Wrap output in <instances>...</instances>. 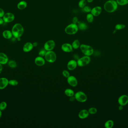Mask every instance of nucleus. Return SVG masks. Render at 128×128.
<instances>
[{"mask_svg":"<svg viewBox=\"0 0 128 128\" xmlns=\"http://www.w3.org/2000/svg\"><path fill=\"white\" fill-rule=\"evenodd\" d=\"M12 32L13 36L15 38H21L24 32L23 26L21 24L17 23L14 25L12 28Z\"/></svg>","mask_w":128,"mask_h":128,"instance_id":"nucleus-1","label":"nucleus"},{"mask_svg":"<svg viewBox=\"0 0 128 128\" xmlns=\"http://www.w3.org/2000/svg\"><path fill=\"white\" fill-rule=\"evenodd\" d=\"M104 8L106 11L111 13L115 11L118 8V4L114 0H109L106 2Z\"/></svg>","mask_w":128,"mask_h":128,"instance_id":"nucleus-2","label":"nucleus"},{"mask_svg":"<svg viewBox=\"0 0 128 128\" xmlns=\"http://www.w3.org/2000/svg\"><path fill=\"white\" fill-rule=\"evenodd\" d=\"M80 50L85 56H90L94 53V50L91 46L86 44H81L80 46Z\"/></svg>","mask_w":128,"mask_h":128,"instance_id":"nucleus-3","label":"nucleus"},{"mask_svg":"<svg viewBox=\"0 0 128 128\" xmlns=\"http://www.w3.org/2000/svg\"><path fill=\"white\" fill-rule=\"evenodd\" d=\"M78 29L77 25L73 23L66 27L65 29V32L69 35H74L77 32Z\"/></svg>","mask_w":128,"mask_h":128,"instance_id":"nucleus-4","label":"nucleus"},{"mask_svg":"<svg viewBox=\"0 0 128 128\" xmlns=\"http://www.w3.org/2000/svg\"><path fill=\"white\" fill-rule=\"evenodd\" d=\"M44 57L45 60L49 63H54L56 60V53L52 50L47 51Z\"/></svg>","mask_w":128,"mask_h":128,"instance_id":"nucleus-5","label":"nucleus"},{"mask_svg":"<svg viewBox=\"0 0 128 128\" xmlns=\"http://www.w3.org/2000/svg\"><path fill=\"white\" fill-rule=\"evenodd\" d=\"M91 58L89 56H84L79 58L77 60L78 66L80 67H83L86 66L90 63Z\"/></svg>","mask_w":128,"mask_h":128,"instance_id":"nucleus-6","label":"nucleus"},{"mask_svg":"<svg viewBox=\"0 0 128 128\" xmlns=\"http://www.w3.org/2000/svg\"><path fill=\"white\" fill-rule=\"evenodd\" d=\"M74 96L75 100L81 103L85 102L87 100V95L84 92L81 91L77 92L75 94Z\"/></svg>","mask_w":128,"mask_h":128,"instance_id":"nucleus-7","label":"nucleus"},{"mask_svg":"<svg viewBox=\"0 0 128 128\" xmlns=\"http://www.w3.org/2000/svg\"><path fill=\"white\" fill-rule=\"evenodd\" d=\"M2 18L5 23H11L15 19V15L11 12H7L5 14Z\"/></svg>","mask_w":128,"mask_h":128,"instance_id":"nucleus-8","label":"nucleus"},{"mask_svg":"<svg viewBox=\"0 0 128 128\" xmlns=\"http://www.w3.org/2000/svg\"><path fill=\"white\" fill-rule=\"evenodd\" d=\"M55 47V42L53 40L48 41L45 42L44 45V49L46 51L53 50Z\"/></svg>","mask_w":128,"mask_h":128,"instance_id":"nucleus-9","label":"nucleus"},{"mask_svg":"<svg viewBox=\"0 0 128 128\" xmlns=\"http://www.w3.org/2000/svg\"><path fill=\"white\" fill-rule=\"evenodd\" d=\"M77 66V62L75 59L69 60L67 64V68L70 71H73L75 70Z\"/></svg>","mask_w":128,"mask_h":128,"instance_id":"nucleus-10","label":"nucleus"},{"mask_svg":"<svg viewBox=\"0 0 128 128\" xmlns=\"http://www.w3.org/2000/svg\"><path fill=\"white\" fill-rule=\"evenodd\" d=\"M67 82L70 86L74 87H76L78 83L76 77L73 75H70L68 78H67Z\"/></svg>","mask_w":128,"mask_h":128,"instance_id":"nucleus-11","label":"nucleus"},{"mask_svg":"<svg viewBox=\"0 0 128 128\" xmlns=\"http://www.w3.org/2000/svg\"><path fill=\"white\" fill-rule=\"evenodd\" d=\"M118 102L119 105L122 106L127 105L128 103V96L125 95L121 96L118 99Z\"/></svg>","mask_w":128,"mask_h":128,"instance_id":"nucleus-12","label":"nucleus"},{"mask_svg":"<svg viewBox=\"0 0 128 128\" xmlns=\"http://www.w3.org/2000/svg\"><path fill=\"white\" fill-rule=\"evenodd\" d=\"M61 49L63 52L66 53H69L72 52L73 49L72 44L68 43L63 44L61 45Z\"/></svg>","mask_w":128,"mask_h":128,"instance_id":"nucleus-13","label":"nucleus"},{"mask_svg":"<svg viewBox=\"0 0 128 128\" xmlns=\"http://www.w3.org/2000/svg\"><path fill=\"white\" fill-rule=\"evenodd\" d=\"M35 63L36 65L41 67L44 65L45 63V60L43 57L41 56L36 57L35 59Z\"/></svg>","mask_w":128,"mask_h":128,"instance_id":"nucleus-14","label":"nucleus"},{"mask_svg":"<svg viewBox=\"0 0 128 128\" xmlns=\"http://www.w3.org/2000/svg\"><path fill=\"white\" fill-rule=\"evenodd\" d=\"M9 85V80L5 77L0 78V90H4Z\"/></svg>","mask_w":128,"mask_h":128,"instance_id":"nucleus-15","label":"nucleus"},{"mask_svg":"<svg viewBox=\"0 0 128 128\" xmlns=\"http://www.w3.org/2000/svg\"><path fill=\"white\" fill-rule=\"evenodd\" d=\"M8 62V57L5 53H0V64L2 65H5Z\"/></svg>","mask_w":128,"mask_h":128,"instance_id":"nucleus-16","label":"nucleus"},{"mask_svg":"<svg viewBox=\"0 0 128 128\" xmlns=\"http://www.w3.org/2000/svg\"><path fill=\"white\" fill-rule=\"evenodd\" d=\"M102 9L101 7L97 6L95 7L91 10V13L92 15L95 17L99 16L102 12Z\"/></svg>","mask_w":128,"mask_h":128,"instance_id":"nucleus-17","label":"nucleus"},{"mask_svg":"<svg viewBox=\"0 0 128 128\" xmlns=\"http://www.w3.org/2000/svg\"><path fill=\"white\" fill-rule=\"evenodd\" d=\"M89 114L88 110L83 109L79 112L78 113V117L81 119H85L89 117Z\"/></svg>","mask_w":128,"mask_h":128,"instance_id":"nucleus-18","label":"nucleus"},{"mask_svg":"<svg viewBox=\"0 0 128 128\" xmlns=\"http://www.w3.org/2000/svg\"><path fill=\"white\" fill-rule=\"evenodd\" d=\"M33 48V44L30 42H27L25 44L23 47V51L25 52H30Z\"/></svg>","mask_w":128,"mask_h":128,"instance_id":"nucleus-19","label":"nucleus"},{"mask_svg":"<svg viewBox=\"0 0 128 128\" xmlns=\"http://www.w3.org/2000/svg\"><path fill=\"white\" fill-rule=\"evenodd\" d=\"M2 36L6 39H10L13 36L12 31L8 30H4L2 32Z\"/></svg>","mask_w":128,"mask_h":128,"instance_id":"nucleus-20","label":"nucleus"},{"mask_svg":"<svg viewBox=\"0 0 128 128\" xmlns=\"http://www.w3.org/2000/svg\"><path fill=\"white\" fill-rule=\"evenodd\" d=\"M27 7V3L25 1H20L17 4V7L19 10H23Z\"/></svg>","mask_w":128,"mask_h":128,"instance_id":"nucleus-21","label":"nucleus"},{"mask_svg":"<svg viewBox=\"0 0 128 128\" xmlns=\"http://www.w3.org/2000/svg\"><path fill=\"white\" fill-rule=\"evenodd\" d=\"M64 94L66 96L71 97L74 96L75 93L74 90L70 88H67L64 91Z\"/></svg>","mask_w":128,"mask_h":128,"instance_id":"nucleus-22","label":"nucleus"},{"mask_svg":"<svg viewBox=\"0 0 128 128\" xmlns=\"http://www.w3.org/2000/svg\"><path fill=\"white\" fill-rule=\"evenodd\" d=\"M78 29L81 30H85L87 29L88 26L84 22H78Z\"/></svg>","mask_w":128,"mask_h":128,"instance_id":"nucleus-23","label":"nucleus"},{"mask_svg":"<svg viewBox=\"0 0 128 128\" xmlns=\"http://www.w3.org/2000/svg\"><path fill=\"white\" fill-rule=\"evenodd\" d=\"M80 42L78 40H75L73 42L72 44V47L74 49H77L80 47Z\"/></svg>","mask_w":128,"mask_h":128,"instance_id":"nucleus-24","label":"nucleus"},{"mask_svg":"<svg viewBox=\"0 0 128 128\" xmlns=\"http://www.w3.org/2000/svg\"><path fill=\"white\" fill-rule=\"evenodd\" d=\"M114 125V122L112 120L107 121L105 124V127L106 128H112Z\"/></svg>","mask_w":128,"mask_h":128,"instance_id":"nucleus-25","label":"nucleus"},{"mask_svg":"<svg viewBox=\"0 0 128 128\" xmlns=\"http://www.w3.org/2000/svg\"><path fill=\"white\" fill-rule=\"evenodd\" d=\"M8 63L9 67L12 68H15L17 67V64L14 60H10Z\"/></svg>","mask_w":128,"mask_h":128,"instance_id":"nucleus-26","label":"nucleus"},{"mask_svg":"<svg viewBox=\"0 0 128 128\" xmlns=\"http://www.w3.org/2000/svg\"><path fill=\"white\" fill-rule=\"evenodd\" d=\"M116 2L118 5L121 6H123L128 4V0H117Z\"/></svg>","mask_w":128,"mask_h":128,"instance_id":"nucleus-27","label":"nucleus"},{"mask_svg":"<svg viewBox=\"0 0 128 128\" xmlns=\"http://www.w3.org/2000/svg\"><path fill=\"white\" fill-rule=\"evenodd\" d=\"M7 106V104L6 102L3 101L0 103V110L3 111L6 109Z\"/></svg>","mask_w":128,"mask_h":128,"instance_id":"nucleus-28","label":"nucleus"},{"mask_svg":"<svg viewBox=\"0 0 128 128\" xmlns=\"http://www.w3.org/2000/svg\"><path fill=\"white\" fill-rule=\"evenodd\" d=\"M89 113V114L91 115H94L96 114L97 112V109L94 107H91L89 108L88 110Z\"/></svg>","mask_w":128,"mask_h":128,"instance_id":"nucleus-29","label":"nucleus"},{"mask_svg":"<svg viewBox=\"0 0 128 128\" xmlns=\"http://www.w3.org/2000/svg\"><path fill=\"white\" fill-rule=\"evenodd\" d=\"M87 21L89 23H92L94 20V16L91 13L88 14L87 15Z\"/></svg>","mask_w":128,"mask_h":128,"instance_id":"nucleus-30","label":"nucleus"},{"mask_svg":"<svg viewBox=\"0 0 128 128\" xmlns=\"http://www.w3.org/2000/svg\"><path fill=\"white\" fill-rule=\"evenodd\" d=\"M18 84V82L16 80L12 79V80H9V85H10L11 86L15 87L17 86Z\"/></svg>","mask_w":128,"mask_h":128,"instance_id":"nucleus-31","label":"nucleus"},{"mask_svg":"<svg viewBox=\"0 0 128 128\" xmlns=\"http://www.w3.org/2000/svg\"><path fill=\"white\" fill-rule=\"evenodd\" d=\"M86 4L87 1L86 0H80L78 4V5L80 8H83L86 6Z\"/></svg>","mask_w":128,"mask_h":128,"instance_id":"nucleus-32","label":"nucleus"},{"mask_svg":"<svg viewBox=\"0 0 128 128\" xmlns=\"http://www.w3.org/2000/svg\"><path fill=\"white\" fill-rule=\"evenodd\" d=\"M125 27V25H123V24H117L115 26V28L116 30H120L121 29H123Z\"/></svg>","mask_w":128,"mask_h":128,"instance_id":"nucleus-33","label":"nucleus"},{"mask_svg":"<svg viewBox=\"0 0 128 128\" xmlns=\"http://www.w3.org/2000/svg\"><path fill=\"white\" fill-rule=\"evenodd\" d=\"M62 75L64 77H66V78H68L70 76V73L67 70H64L62 72Z\"/></svg>","mask_w":128,"mask_h":128,"instance_id":"nucleus-34","label":"nucleus"},{"mask_svg":"<svg viewBox=\"0 0 128 128\" xmlns=\"http://www.w3.org/2000/svg\"><path fill=\"white\" fill-rule=\"evenodd\" d=\"M47 51L44 49L41 50L39 51V56H40L43 57L45 56V54L46 53Z\"/></svg>","mask_w":128,"mask_h":128,"instance_id":"nucleus-35","label":"nucleus"},{"mask_svg":"<svg viewBox=\"0 0 128 128\" xmlns=\"http://www.w3.org/2000/svg\"><path fill=\"white\" fill-rule=\"evenodd\" d=\"M83 11L84 12H89L91 11V8L89 6H85L83 8Z\"/></svg>","mask_w":128,"mask_h":128,"instance_id":"nucleus-36","label":"nucleus"},{"mask_svg":"<svg viewBox=\"0 0 128 128\" xmlns=\"http://www.w3.org/2000/svg\"><path fill=\"white\" fill-rule=\"evenodd\" d=\"M5 14V12L3 9L0 8V17L3 18Z\"/></svg>","mask_w":128,"mask_h":128,"instance_id":"nucleus-37","label":"nucleus"},{"mask_svg":"<svg viewBox=\"0 0 128 128\" xmlns=\"http://www.w3.org/2000/svg\"><path fill=\"white\" fill-rule=\"evenodd\" d=\"M73 23L74 24H76L78 22V18L76 17H74L72 20Z\"/></svg>","mask_w":128,"mask_h":128,"instance_id":"nucleus-38","label":"nucleus"},{"mask_svg":"<svg viewBox=\"0 0 128 128\" xmlns=\"http://www.w3.org/2000/svg\"><path fill=\"white\" fill-rule=\"evenodd\" d=\"M75 97L74 96L71 97H70V98H69V100H70L71 102H74V101H75Z\"/></svg>","mask_w":128,"mask_h":128,"instance_id":"nucleus-39","label":"nucleus"},{"mask_svg":"<svg viewBox=\"0 0 128 128\" xmlns=\"http://www.w3.org/2000/svg\"><path fill=\"white\" fill-rule=\"evenodd\" d=\"M74 58L75 59V60H77L79 59V57L78 56V55L77 54H75L74 55Z\"/></svg>","mask_w":128,"mask_h":128,"instance_id":"nucleus-40","label":"nucleus"},{"mask_svg":"<svg viewBox=\"0 0 128 128\" xmlns=\"http://www.w3.org/2000/svg\"><path fill=\"white\" fill-rule=\"evenodd\" d=\"M4 23V22L3 20V18L0 17V25H2Z\"/></svg>","mask_w":128,"mask_h":128,"instance_id":"nucleus-41","label":"nucleus"},{"mask_svg":"<svg viewBox=\"0 0 128 128\" xmlns=\"http://www.w3.org/2000/svg\"><path fill=\"white\" fill-rule=\"evenodd\" d=\"M3 70V66L2 65L0 64V74L1 73Z\"/></svg>","mask_w":128,"mask_h":128,"instance_id":"nucleus-42","label":"nucleus"},{"mask_svg":"<svg viewBox=\"0 0 128 128\" xmlns=\"http://www.w3.org/2000/svg\"><path fill=\"white\" fill-rule=\"evenodd\" d=\"M123 106L120 105V106H119L118 107L119 110H122L123 109Z\"/></svg>","mask_w":128,"mask_h":128,"instance_id":"nucleus-43","label":"nucleus"},{"mask_svg":"<svg viewBox=\"0 0 128 128\" xmlns=\"http://www.w3.org/2000/svg\"><path fill=\"white\" fill-rule=\"evenodd\" d=\"M33 47H36V46H38V42H34L33 43Z\"/></svg>","mask_w":128,"mask_h":128,"instance_id":"nucleus-44","label":"nucleus"},{"mask_svg":"<svg viewBox=\"0 0 128 128\" xmlns=\"http://www.w3.org/2000/svg\"><path fill=\"white\" fill-rule=\"evenodd\" d=\"M1 110H0V119L1 118V117H2V112Z\"/></svg>","mask_w":128,"mask_h":128,"instance_id":"nucleus-45","label":"nucleus"},{"mask_svg":"<svg viewBox=\"0 0 128 128\" xmlns=\"http://www.w3.org/2000/svg\"><path fill=\"white\" fill-rule=\"evenodd\" d=\"M87 0L88 2H89V3L92 2V1H93V0Z\"/></svg>","mask_w":128,"mask_h":128,"instance_id":"nucleus-46","label":"nucleus"},{"mask_svg":"<svg viewBox=\"0 0 128 128\" xmlns=\"http://www.w3.org/2000/svg\"><path fill=\"white\" fill-rule=\"evenodd\" d=\"M116 30H116V29H115V30H114V32H113V33H114V34H115V32H116Z\"/></svg>","mask_w":128,"mask_h":128,"instance_id":"nucleus-47","label":"nucleus"}]
</instances>
